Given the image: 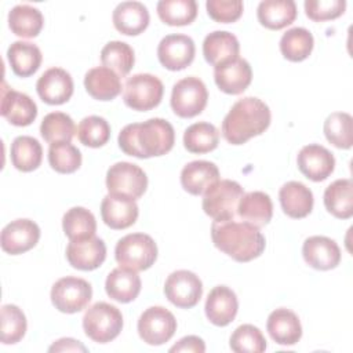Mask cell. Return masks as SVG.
<instances>
[{"mask_svg": "<svg viewBox=\"0 0 353 353\" xmlns=\"http://www.w3.org/2000/svg\"><path fill=\"white\" fill-rule=\"evenodd\" d=\"M119 146L138 159H149L168 153L175 142L174 127L164 119L153 117L143 123L127 124L119 134Z\"/></svg>", "mask_w": 353, "mask_h": 353, "instance_id": "obj_1", "label": "cell"}, {"mask_svg": "<svg viewBox=\"0 0 353 353\" xmlns=\"http://www.w3.org/2000/svg\"><path fill=\"white\" fill-rule=\"evenodd\" d=\"M214 245L237 262H250L258 258L266 245L259 228L236 219L214 221L211 225Z\"/></svg>", "mask_w": 353, "mask_h": 353, "instance_id": "obj_2", "label": "cell"}, {"mask_svg": "<svg viewBox=\"0 0 353 353\" xmlns=\"http://www.w3.org/2000/svg\"><path fill=\"white\" fill-rule=\"evenodd\" d=\"M269 106L255 97L239 99L222 121V135L232 145H243L270 125Z\"/></svg>", "mask_w": 353, "mask_h": 353, "instance_id": "obj_3", "label": "cell"}, {"mask_svg": "<svg viewBox=\"0 0 353 353\" xmlns=\"http://www.w3.org/2000/svg\"><path fill=\"white\" fill-rule=\"evenodd\" d=\"M244 190L232 179H219L212 183L203 196V210L214 221L234 219Z\"/></svg>", "mask_w": 353, "mask_h": 353, "instance_id": "obj_4", "label": "cell"}, {"mask_svg": "<svg viewBox=\"0 0 353 353\" xmlns=\"http://www.w3.org/2000/svg\"><path fill=\"white\" fill-rule=\"evenodd\" d=\"M114 258L121 268L142 272L156 262L157 245L149 234L131 233L117 241Z\"/></svg>", "mask_w": 353, "mask_h": 353, "instance_id": "obj_5", "label": "cell"}, {"mask_svg": "<svg viewBox=\"0 0 353 353\" xmlns=\"http://www.w3.org/2000/svg\"><path fill=\"white\" fill-rule=\"evenodd\" d=\"M83 328L94 342L108 343L119 336L123 328V314L108 302H97L84 313Z\"/></svg>", "mask_w": 353, "mask_h": 353, "instance_id": "obj_6", "label": "cell"}, {"mask_svg": "<svg viewBox=\"0 0 353 353\" xmlns=\"http://www.w3.org/2000/svg\"><path fill=\"white\" fill-rule=\"evenodd\" d=\"M163 94L164 85L159 77L150 73H138L127 79L123 99L132 110L146 112L161 102Z\"/></svg>", "mask_w": 353, "mask_h": 353, "instance_id": "obj_7", "label": "cell"}, {"mask_svg": "<svg viewBox=\"0 0 353 353\" xmlns=\"http://www.w3.org/2000/svg\"><path fill=\"white\" fill-rule=\"evenodd\" d=\"M208 101L205 84L194 76H189L176 81L171 92V108L174 113L183 119L200 114Z\"/></svg>", "mask_w": 353, "mask_h": 353, "instance_id": "obj_8", "label": "cell"}, {"mask_svg": "<svg viewBox=\"0 0 353 353\" xmlns=\"http://www.w3.org/2000/svg\"><path fill=\"white\" fill-rule=\"evenodd\" d=\"M91 298V284L80 277H62L51 288V302L62 313L70 314L85 309Z\"/></svg>", "mask_w": 353, "mask_h": 353, "instance_id": "obj_9", "label": "cell"}, {"mask_svg": "<svg viewBox=\"0 0 353 353\" xmlns=\"http://www.w3.org/2000/svg\"><path fill=\"white\" fill-rule=\"evenodd\" d=\"M176 331L174 314L163 306L148 307L138 320V334L143 342L159 346L168 342Z\"/></svg>", "mask_w": 353, "mask_h": 353, "instance_id": "obj_10", "label": "cell"}, {"mask_svg": "<svg viewBox=\"0 0 353 353\" xmlns=\"http://www.w3.org/2000/svg\"><path fill=\"white\" fill-rule=\"evenodd\" d=\"M106 188L109 193L125 194L135 200L146 192L148 176L139 165L119 161L110 165L106 172Z\"/></svg>", "mask_w": 353, "mask_h": 353, "instance_id": "obj_11", "label": "cell"}, {"mask_svg": "<svg viewBox=\"0 0 353 353\" xmlns=\"http://www.w3.org/2000/svg\"><path fill=\"white\" fill-rule=\"evenodd\" d=\"M164 294L176 307L190 309L199 303L203 295V283L190 270H175L165 280Z\"/></svg>", "mask_w": 353, "mask_h": 353, "instance_id": "obj_12", "label": "cell"}, {"mask_svg": "<svg viewBox=\"0 0 353 353\" xmlns=\"http://www.w3.org/2000/svg\"><path fill=\"white\" fill-rule=\"evenodd\" d=\"M196 54L194 41L186 34H168L161 39L157 47V58L168 70H182L188 68Z\"/></svg>", "mask_w": 353, "mask_h": 353, "instance_id": "obj_13", "label": "cell"}, {"mask_svg": "<svg viewBox=\"0 0 353 353\" xmlns=\"http://www.w3.org/2000/svg\"><path fill=\"white\" fill-rule=\"evenodd\" d=\"M40 239V228L30 219H15L1 230L0 243L4 252L19 255L32 250Z\"/></svg>", "mask_w": 353, "mask_h": 353, "instance_id": "obj_14", "label": "cell"}, {"mask_svg": "<svg viewBox=\"0 0 353 353\" xmlns=\"http://www.w3.org/2000/svg\"><path fill=\"white\" fill-rule=\"evenodd\" d=\"M139 210L135 200L125 194L109 193L101 203V215L105 225L110 229H127L138 218Z\"/></svg>", "mask_w": 353, "mask_h": 353, "instance_id": "obj_15", "label": "cell"}, {"mask_svg": "<svg viewBox=\"0 0 353 353\" xmlns=\"http://www.w3.org/2000/svg\"><path fill=\"white\" fill-rule=\"evenodd\" d=\"M296 164L299 171L307 179L321 182L332 174L335 168V159L327 148L317 143H310L299 150Z\"/></svg>", "mask_w": 353, "mask_h": 353, "instance_id": "obj_16", "label": "cell"}, {"mask_svg": "<svg viewBox=\"0 0 353 353\" xmlns=\"http://www.w3.org/2000/svg\"><path fill=\"white\" fill-rule=\"evenodd\" d=\"M214 80L221 91L237 95L251 84L252 69L245 59L237 57L214 66Z\"/></svg>", "mask_w": 353, "mask_h": 353, "instance_id": "obj_17", "label": "cell"}, {"mask_svg": "<svg viewBox=\"0 0 353 353\" xmlns=\"http://www.w3.org/2000/svg\"><path fill=\"white\" fill-rule=\"evenodd\" d=\"M36 90L43 102L62 105L73 95V80L65 69L50 68L39 77Z\"/></svg>", "mask_w": 353, "mask_h": 353, "instance_id": "obj_18", "label": "cell"}, {"mask_svg": "<svg viewBox=\"0 0 353 353\" xmlns=\"http://www.w3.org/2000/svg\"><path fill=\"white\" fill-rule=\"evenodd\" d=\"M106 258V245L102 239L92 236L81 240H70L66 247L68 262L79 270H94Z\"/></svg>", "mask_w": 353, "mask_h": 353, "instance_id": "obj_19", "label": "cell"}, {"mask_svg": "<svg viewBox=\"0 0 353 353\" xmlns=\"http://www.w3.org/2000/svg\"><path fill=\"white\" fill-rule=\"evenodd\" d=\"M303 259L317 270H330L339 265L341 250L338 244L325 236H310L302 245Z\"/></svg>", "mask_w": 353, "mask_h": 353, "instance_id": "obj_20", "label": "cell"}, {"mask_svg": "<svg viewBox=\"0 0 353 353\" xmlns=\"http://www.w3.org/2000/svg\"><path fill=\"white\" fill-rule=\"evenodd\" d=\"M0 113L8 123L25 127L34 121L37 116V106L29 95L7 88L4 84Z\"/></svg>", "mask_w": 353, "mask_h": 353, "instance_id": "obj_21", "label": "cell"}, {"mask_svg": "<svg viewBox=\"0 0 353 353\" xmlns=\"http://www.w3.org/2000/svg\"><path fill=\"white\" fill-rule=\"evenodd\" d=\"M204 309L210 323L225 327L234 320L239 310V301L233 290L226 285H216L210 291Z\"/></svg>", "mask_w": 353, "mask_h": 353, "instance_id": "obj_22", "label": "cell"}, {"mask_svg": "<svg viewBox=\"0 0 353 353\" xmlns=\"http://www.w3.org/2000/svg\"><path fill=\"white\" fill-rule=\"evenodd\" d=\"M266 330L270 338L283 346H292L302 336L299 317L292 310L285 307H279L269 314Z\"/></svg>", "mask_w": 353, "mask_h": 353, "instance_id": "obj_23", "label": "cell"}, {"mask_svg": "<svg viewBox=\"0 0 353 353\" xmlns=\"http://www.w3.org/2000/svg\"><path fill=\"white\" fill-rule=\"evenodd\" d=\"M279 199L284 214L290 218L299 219L307 216L313 210L312 190L298 181H290L280 188Z\"/></svg>", "mask_w": 353, "mask_h": 353, "instance_id": "obj_24", "label": "cell"}, {"mask_svg": "<svg viewBox=\"0 0 353 353\" xmlns=\"http://www.w3.org/2000/svg\"><path fill=\"white\" fill-rule=\"evenodd\" d=\"M216 181H219V170L207 160L190 161L181 171L182 188L194 196L203 194Z\"/></svg>", "mask_w": 353, "mask_h": 353, "instance_id": "obj_25", "label": "cell"}, {"mask_svg": "<svg viewBox=\"0 0 353 353\" xmlns=\"http://www.w3.org/2000/svg\"><path fill=\"white\" fill-rule=\"evenodd\" d=\"M114 28L127 36L141 34L149 25L148 8L139 1H123L117 4L112 15Z\"/></svg>", "mask_w": 353, "mask_h": 353, "instance_id": "obj_26", "label": "cell"}, {"mask_svg": "<svg viewBox=\"0 0 353 353\" xmlns=\"http://www.w3.org/2000/svg\"><path fill=\"white\" fill-rule=\"evenodd\" d=\"M240 43L237 37L226 30H215L205 36L203 41V55L214 66L239 57Z\"/></svg>", "mask_w": 353, "mask_h": 353, "instance_id": "obj_27", "label": "cell"}, {"mask_svg": "<svg viewBox=\"0 0 353 353\" xmlns=\"http://www.w3.org/2000/svg\"><path fill=\"white\" fill-rule=\"evenodd\" d=\"M141 277L135 270L127 268L113 269L105 281L106 294L121 303H128L134 301L141 292Z\"/></svg>", "mask_w": 353, "mask_h": 353, "instance_id": "obj_28", "label": "cell"}, {"mask_svg": "<svg viewBox=\"0 0 353 353\" xmlns=\"http://www.w3.org/2000/svg\"><path fill=\"white\" fill-rule=\"evenodd\" d=\"M84 87L94 99L112 101L121 92V80L112 69L97 66L85 73Z\"/></svg>", "mask_w": 353, "mask_h": 353, "instance_id": "obj_29", "label": "cell"}, {"mask_svg": "<svg viewBox=\"0 0 353 353\" xmlns=\"http://www.w3.org/2000/svg\"><path fill=\"white\" fill-rule=\"evenodd\" d=\"M237 215L256 228L268 225L273 215V204L270 196L265 192H248L240 199Z\"/></svg>", "mask_w": 353, "mask_h": 353, "instance_id": "obj_30", "label": "cell"}, {"mask_svg": "<svg viewBox=\"0 0 353 353\" xmlns=\"http://www.w3.org/2000/svg\"><path fill=\"white\" fill-rule=\"evenodd\" d=\"M296 4L292 0H265L256 10L258 21L270 30H280L296 18Z\"/></svg>", "mask_w": 353, "mask_h": 353, "instance_id": "obj_31", "label": "cell"}, {"mask_svg": "<svg viewBox=\"0 0 353 353\" xmlns=\"http://www.w3.org/2000/svg\"><path fill=\"white\" fill-rule=\"evenodd\" d=\"M7 59L17 76L29 77L40 68L43 55L36 44L19 40L8 47Z\"/></svg>", "mask_w": 353, "mask_h": 353, "instance_id": "obj_32", "label": "cell"}, {"mask_svg": "<svg viewBox=\"0 0 353 353\" xmlns=\"http://www.w3.org/2000/svg\"><path fill=\"white\" fill-rule=\"evenodd\" d=\"M324 205L330 214L339 219L353 215V182L352 179H336L324 190Z\"/></svg>", "mask_w": 353, "mask_h": 353, "instance_id": "obj_33", "label": "cell"}, {"mask_svg": "<svg viewBox=\"0 0 353 353\" xmlns=\"http://www.w3.org/2000/svg\"><path fill=\"white\" fill-rule=\"evenodd\" d=\"M43 25V14L29 4H18L8 12V26L11 32L19 37H36L41 32Z\"/></svg>", "mask_w": 353, "mask_h": 353, "instance_id": "obj_34", "label": "cell"}, {"mask_svg": "<svg viewBox=\"0 0 353 353\" xmlns=\"http://www.w3.org/2000/svg\"><path fill=\"white\" fill-rule=\"evenodd\" d=\"M43 148L40 142L29 135L17 137L11 143V163L12 165L22 171L30 172L41 164Z\"/></svg>", "mask_w": 353, "mask_h": 353, "instance_id": "obj_35", "label": "cell"}, {"mask_svg": "<svg viewBox=\"0 0 353 353\" xmlns=\"http://www.w3.org/2000/svg\"><path fill=\"white\" fill-rule=\"evenodd\" d=\"M219 143L218 128L207 121H199L189 125L183 134V146L190 153H208L216 149Z\"/></svg>", "mask_w": 353, "mask_h": 353, "instance_id": "obj_36", "label": "cell"}, {"mask_svg": "<svg viewBox=\"0 0 353 353\" xmlns=\"http://www.w3.org/2000/svg\"><path fill=\"white\" fill-rule=\"evenodd\" d=\"M314 46L313 34L305 28H292L280 39V51L283 57L291 62L306 59Z\"/></svg>", "mask_w": 353, "mask_h": 353, "instance_id": "obj_37", "label": "cell"}, {"mask_svg": "<svg viewBox=\"0 0 353 353\" xmlns=\"http://www.w3.org/2000/svg\"><path fill=\"white\" fill-rule=\"evenodd\" d=\"M62 228L69 240H81L95 236L97 221L94 214L87 208L73 207L65 212Z\"/></svg>", "mask_w": 353, "mask_h": 353, "instance_id": "obj_38", "label": "cell"}, {"mask_svg": "<svg viewBox=\"0 0 353 353\" xmlns=\"http://www.w3.org/2000/svg\"><path fill=\"white\" fill-rule=\"evenodd\" d=\"M157 15L170 26L190 25L197 17V3L194 0H160Z\"/></svg>", "mask_w": 353, "mask_h": 353, "instance_id": "obj_39", "label": "cell"}, {"mask_svg": "<svg viewBox=\"0 0 353 353\" xmlns=\"http://www.w3.org/2000/svg\"><path fill=\"white\" fill-rule=\"evenodd\" d=\"M101 62L103 63V66L112 69L120 77H124L134 66V50L130 44L124 41H109L101 51Z\"/></svg>", "mask_w": 353, "mask_h": 353, "instance_id": "obj_40", "label": "cell"}, {"mask_svg": "<svg viewBox=\"0 0 353 353\" xmlns=\"http://www.w3.org/2000/svg\"><path fill=\"white\" fill-rule=\"evenodd\" d=\"M76 132L73 119L63 112H51L44 116L40 124V134L50 145L70 142Z\"/></svg>", "mask_w": 353, "mask_h": 353, "instance_id": "obj_41", "label": "cell"}, {"mask_svg": "<svg viewBox=\"0 0 353 353\" xmlns=\"http://www.w3.org/2000/svg\"><path fill=\"white\" fill-rule=\"evenodd\" d=\"M324 135L330 143L339 149L353 145V119L346 112H334L324 121Z\"/></svg>", "mask_w": 353, "mask_h": 353, "instance_id": "obj_42", "label": "cell"}, {"mask_svg": "<svg viewBox=\"0 0 353 353\" xmlns=\"http://www.w3.org/2000/svg\"><path fill=\"white\" fill-rule=\"evenodd\" d=\"M26 317L17 305L1 306V330L0 339L4 345H14L19 342L26 332Z\"/></svg>", "mask_w": 353, "mask_h": 353, "instance_id": "obj_43", "label": "cell"}, {"mask_svg": "<svg viewBox=\"0 0 353 353\" xmlns=\"http://www.w3.org/2000/svg\"><path fill=\"white\" fill-rule=\"evenodd\" d=\"M48 163L59 174H72L81 165V153L70 142H57L50 145Z\"/></svg>", "mask_w": 353, "mask_h": 353, "instance_id": "obj_44", "label": "cell"}, {"mask_svg": "<svg viewBox=\"0 0 353 353\" xmlns=\"http://www.w3.org/2000/svg\"><path fill=\"white\" fill-rule=\"evenodd\" d=\"M79 141L88 148H101L110 138V125L101 116L84 117L77 127Z\"/></svg>", "mask_w": 353, "mask_h": 353, "instance_id": "obj_45", "label": "cell"}, {"mask_svg": "<svg viewBox=\"0 0 353 353\" xmlns=\"http://www.w3.org/2000/svg\"><path fill=\"white\" fill-rule=\"evenodd\" d=\"M230 349L236 353H262L266 350V339L258 327L243 324L233 331Z\"/></svg>", "mask_w": 353, "mask_h": 353, "instance_id": "obj_46", "label": "cell"}, {"mask_svg": "<svg viewBox=\"0 0 353 353\" xmlns=\"http://www.w3.org/2000/svg\"><path fill=\"white\" fill-rule=\"evenodd\" d=\"M345 0H306L305 12L306 17L314 22L330 21L341 17L345 12Z\"/></svg>", "mask_w": 353, "mask_h": 353, "instance_id": "obj_47", "label": "cell"}, {"mask_svg": "<svg viewBox=\"0 0 353 353\" xmlns=\"http://www.w3.org/2000/svg\"><path fill=\"white\" fill-rule=\"evenodd\" d=\"M208 15L221 23L236 22L243 14L241 0H208L205 3Z\"/></svg>", "mask_w": 353, "mask_h": 353, "instance_id": "obj_48", "label": "cell"}, {"mask_svg": "<svg viewBox=\"0 0 353 353\" xmlns=\"http://www.w3.org/2000/svg\"><path fill=\"white\" fill-rule=\"evenodd\" d=\"M170 352H193L203 353L205 352L204 341L196 335H188L179 339L174 346L170 347Z\"/></svg>", "mask_w": 353, "mask_h": 353, "instance_id": "obj_49", "label": "cell"}, {"mask_svg": "<svg viewBox=\"0 0 353 353\" xmlns=\"http://www.w3.org/2000/svg\"><path fill=\"white\" fill-rule=\"evenodd\" d=\"M48 352H87V347L73 338H61L48 347Z\"/></svg>", "mask_w": 353, "mask_h": 353, "instance_id": "obj_50", "label": "cell"}]
</instances>
